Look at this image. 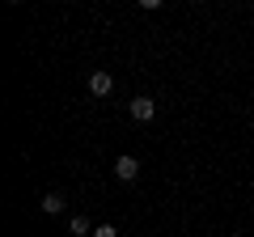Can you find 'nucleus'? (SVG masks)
I'll return each mask as SVG.
<instances>
[{"mask_svg": "<svg viewBox=\"0 0 254 237\" xmlns=\"http://www.w3.org/2000/svg\"><path fill=\"white\" fill-rule=\"evenodd\" d=\"M68 229H72V237H89V220H85V216H72Z\"/></svg>", "mask_w": 254, "mask_h": 237, "instance_id": "39448f33", "label": "nucleus"}, {"mask_svg": "<svg viewBox=\"0 0 254 237\" xmlns=\"http://www.w3.org/2000/svg\"><path fill=\"white\" fill-rule=\"evenodd\" d=\"M110 89H115V76H110V72H102V68H98V72L89 76V93H93V98H106Z\"/></svg>", "mask_w": 254, "mask_h": 237, "instance_id": "7ed1b4c3", "label": "nucleus"}, {"mask_svg": "<svg viewBox=\"0 0 254 237\" xmlns=\"http://www.w3.org/2000/svg\"><path fill=\"white\" fill-rule=\"evenodd\" d=\"M153 115H157V102H153V98H144V93L131 98V118H136V123H148Z\"/></svg>", "mask_w": 254, "mask_h": 237, "instance_id": "f03ea898", "label": "nucleus"}, {"mask_svg": "<svg viewBox=\"0 0 254 237\" xmlns=\"http://www.w3.org/2000/svg\"><path fill=\"white\" fill-rule=\"evenodd\" d=\"M43 212H47V216H60V212H64V195L60 191H47L43 195Z\"/></svg>", "mask_w": 254, "mask_h": 237, "instance_id": "20e7f679", "label": "nucleus"}, {"mask_svg": "<svg viewBox=\"0 0 254 237\" xmlns=\"http://www.w3.org/2000/svg\"><path fill=\"white\" fill-rule=\"evenodd\" d=\"M115 178H119V182H136V178H140V161L131 153H123L115 161Z\"/></svg>", "mask_w": 254, "mask_h": 237, "instance_id": "f257e3e1", "label": "nucleus"}, {"mask_svg": "<svg viewBox=\"0 0 254 237\" xmlns=\"http://www.w3.org/2000/svg\"><path fill=\"white\" fill-rule=\"evenodd\" d=\"M93 237H119V229L115 225H98V229H93Z\"/></svg>", "mask_w": 254, "mask_h": 237, "instance_id": "423d86ee", "label": "nucleus"}]
</instances>
